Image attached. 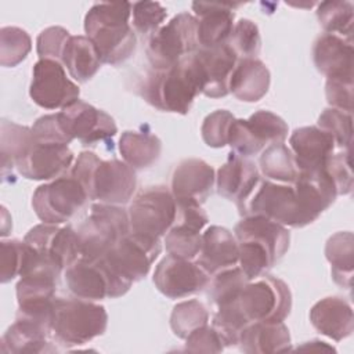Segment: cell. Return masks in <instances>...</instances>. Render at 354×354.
<instances>
[{"label": "cell", "instance_id": "46", "mask_svg": "<svg viewBox=\"0 0 354 354\" xmlns=\"http://www.w3.org/2000/svg\"><path fill=\"white\" fill-rule=\"evenodd\" d=\"M325 171L335 184L337 195H347L353 191V171H351V155L350 149L344 152L332 153L326 163Z\"/></svg>", "mask_w": 354, "mask_h": 354}, {"label": "cell", "instance_id": "16", "mask_svg": "<svg viewBox=\"0 0 354 354\" xmlns=\"http://www.w3.org/2000/svg\"><path fill=\"white\" fill-rule=\"evenodd\" d=\"M209 277L196 261L167 254L155 268L153 283L166 297L181 299L203 290Z\"/></svg>", "mask_w": 354, "mask_h": 354}, {"label": "cell", "instance_id": "8", "mask_svg": "<svg viewBox=\"0 0 354 354\" xmlns=\"http://www.w3.org/2000/svg\"><path fill=\"white\" fill-rule=\"evenodd\" d=\"M198 18L189 12L174 15L151 35L147 55L153 71H165L198 50Z\"/></svg>", "mask_w": 354, "mask_h": 354}, {"label": "cell", "instance_id": "19", "mask_svg": "<svg viewBox=\"0 0 354 354\" xmlns=\"http://www.w3.org/2000/svg\"><path fill=\"white\" fill-rule=\"evenodd\" d=\"M24 242L54 260L62 270L80 259L77 234L71 225L58 227L47 223L35 225L28 231Z\"/></svg>", "mask_w": 354, "mask_h": 354}, {"label": "cell", "instance_id": "29", "mask_svg": "<svg viewBox=\"0 0 354 354\" xmlns=\"http://www.w3.org/2000/svg\"><path fill=\"white\" fill-rule=\"evenodd\" d=\"M241 351L248 354L286 353L290 347V333L283 322H252L238 343Z\"/></svg>", "mask_w": 354, "mask_h": 354}, {"label": "cell", "instance_id": "9", "mask_svg": "<svg viewBox=\"0 0 354 354\" xmlns=\"http://www.w3.org/2000/svg\"><path fill=\"white\" fill-rule=\"evenodd\" d=\"M235 303L249 324L283 322L292 308V293L282 279L266 274L249 281Z\"/></svg>", "mask_w": 354, "mask_h": 354}, {"label": "cell", "instance_id": "34", "mask_svg": "<svg viewBox=\"0 0 354 354\" xmlns=\"http://www.w3.org/2000/svg\"><path fill=\"white\" fill-rule=\"evenodd\" d=\"M325 256L332 267L333 281L346 289L351 288L354 271V238L350 231L333 234L325 245Z\"/></svg>", "mask_w": 354, "mask_h": 354}, {"label": "cell", "instance_id": "15", "mask_svg": "<svg viewBox=\"0 0 354 354\" xmlns=\"http://www.w3.org/2000/svg\"><path fill=\"white\" fill-rule=\"evenodd\" d=\"M79 86L72 82L64 65L54 59H39L32 72L29 95L44 109H64L79 100Z\"/></svg>", "mask_w": 354, "mask_h": 354}, {"label": "cell", "instance_id": "21", "mask_svg": "<svg viewBox=\"0 0 354 354\" xmlns=\"http://www.w3.org/2000/svg\"><path fill=\"white\" fill-rule=\"evenodd\" d=\"M68 145L35 142L29 152L17 162L15 169L28 180H55L64 177L73 162Z\"/></svg>", "mask_w": 354, "mask_h": 354}, {"label": "cell", "instance_id": "30", "mask_svg": "<svg viewBox=\"0 0 354 354\" xmlns=\"http://www.w3.org/2000/svg\"><path fill=\"white\" fill-rule=\"evenodd\" d=\"M270 71L257 58L239 59L230 82V93L245 102L261 100L270 88Z\"/></svg>", "mask_w": 354, "mask_h": 354}, {"label": "cell", "instance_id": "20", "mask_svg": "<svg viewBox=\"0 0 354 354\" xmlns=\"http://www.w3.org/2000/svg\"><path fill=\"white\" fill-rule=\"evenodd\" d=\"M216 184L217 192L223 198L235 202L239 212H242L260 184L259 169L250 159L231 152L227 162L217 171Z\"/></svg>", "mask_w": 354, "mask_h": 354}, {"label": "cell", "instance_id": "1", "mask_svg": "<svg viewBox=\"0 0 354 354\" xmlns=\"http://www.w3.org/2000/svg\"><path fill=\"white\" fill-rule=\"evenodd\" d=\"M337 192L325 169L299 173L293 184L261 183L241 214H257L283 227L301 228L314 223L336 199Z\"/></svg>", "mask_w": 354, "mask_h": 354}, {"label": "cell", "instance_id": "18", "mask_svg": "<svg viewBox=\"0 0 354 354\" xmlns=\"http://www.w3.org/2000/svg\"><path fill=\"white\" fill-rule=\"evenodd\" d=\"M58 115L66 134L84 145L109 140L118 133L111 115L80 100L64 108Z\"/></svg>", "mask_w": 354, "mask_h": 354}, {"label": "cell", "instance_id": "28", "mask_svg": "<svg viewBox=\"0 0 354 354\" xmlns=\"http://www.w3.org/2000/svg\"><path fill=\"white\" fill-rule=\"evenodd\" d=\"M311 325L322 335L340 342L354 329L353 308L342 297L330 296L317 301L310 310Z\"/></svg>", "mask_w": 354, "mask_h": 354}, {"label": "cell", "instance_id": "25", "mask_svg": "<svg viewBox=\"0 0 354 354\" xmlns=\"http://www.w3.org/2000/svg\"><path fill=\"white\" fill-rule=\"evenodd\" d=\"M241 3H192L198 19L199 48H213L225 44L234 28V10Z\"/></svg>", "mask_w": 354, "mask_h": 354}, {"label": "cell", "instance_id": "11", "mask_svg": "<svg viewBox=\"0 0 354 354\" xmlns=\"http://www.w3.org/2000/svg\"><path fill=\"white\" fill-rule=\"evenodd\" d=\"M65 281L79 299L97 301L126 295L133 282L116 274L102 259H79L65 270Z\"/></svg>", "mask_w": 354, "mask_h": 354}, {"label": "cell", "instance_id": "45", "mask_svg": "<svg viewBox=\"0 0 354 354\" xmlns=\"http://www.w3.org/2000/svg\"><path fill=\"white\" fill-rule=\"evenodd\" d=\"M134 29L141 35L155 33L163 24L167 11L158 1H137L131 7Z\"/></svg>", "mask_w": 354, "mask_h": 354}, {"label": "cell", "instance_id": "35", "mask_svg": "<svg viewBox=\"0 0 354 354\" xmlns=\"http://www.w3.org/2000/svg\"><path fill=\"white\" fill-rule=\"evenodd\" d=\"M36 142L32 127L21 126L14 122L1 120L0 126V155H1V173L12 170L17 162L22 159Z\"/></svg>", "mask_w": 354, "mask_h": 354}, {"label": "cell", "instance_id": "48", "mask_svg": "<svg viewBox=\"0 0 354 354\" xmlns=\"http://www.w3.org/2000/svg\"><path fill=\"white\" fill-rule=\"evenodd\" d=\"M32 133L35 140L40 144L68 145L72 141V138L64 130L58 113L39 118L32 126Z\"/></svg>", "mask_w": 354, "mask_h": 354}, {"label": "cell", "instance_id": "17", "mask_svg": "<svg viewBox=\"0 0 354 354\" xmlns=\"http://www.w3.org/2000/svg\"><path fill=\"white\" fill-rule=\"evenodd\" d=\"M176 218L165 235L169 254L185 260L196 259L202 245V230L209 221L207 214L196 202H176Z\"/></svg>", "mask_w": 354, "mask_h": 354}, {"label": "cell", "instance_id": "10", "mask_svg": "<svg viewBox=\"0 0 354 354\" xmlns=\"http://www.w3.org/2000/svg\"><path fill=\"white\" fill-rule=\"evenodd\" d=\"M176 212L177 203L167 187H147L136 195L129 206L130 232L160 239L173 225Z\"/></svg>", "mask_w": 354, "mask_h": 354}, {"label": "cell", "instance_id": "23", "mask_svg": "<svg viewBox=\"0 0 354 354\" xmlns=\"http://www.w3.org/2000/svg\"><path fill=\"white\" fill-rule=\"evenodd\" d=\"M195 58L203 77L202 94L210 98L225 97L230 93L231 76L239 61L232 48L227 43L213 48H198Z\"/></svg>", "mask_w": 354, "mask_h": 354}, {"label": "cell", "instance_id": "32", "mask_svg": "<svg viewBox=\"0 0 354 354\" xmlns=\"http://www.w3.org/2000/svg\"><path fill=\"white\" fill-rule=\"evenodd\" d=\"M61 64L66 66L71 77L79 83H86L94 77L102 65L95 46L87 36H71Z\"/></svg>", "mask_w": 354, "mask_h": 354}, {"label": "cell", "instance_id": "4", "mask_svg": "<svg viewBox=\"0 0 354 354\" xmlns=\"http://www.w3.org/2000/svg\"><path fill=\"white\" fill-rule=\"evenodd\" d=\"M133 4L129 1L97 3L84 17V32L102 64L116 66L136 50V33L130 26Z\"/></svg>", "mask_w": 354, "mask_h": 354}, {"label": "cell", "instance_id": "41", "mask_svg": "<svg viewBox=\"0 0 354 354\" xmlns=\"http://www.w3.org/2000/svg\"><path fill=\"white\" fill-rule=\"evenodd\" d=\"M209 286V297L216 307L224 306L235 300L242 288L249 282V278L241 267H232L213 275Z\"/></svg>", "mask_w": 354, "mask_h": 354}, {"label": "cell", "instance_id": "49", "mask_svg": "<svg viewBox=\"0 0 354 354\" xmlns=\"http://www.w3.org/2000/svg\"><path fill=\"white\" fill-rule=\"evenodd\" d=\"M24 259V241L10 239L0 242V281L10 282L21 274Z\"/></svg>", "mask_w": 354, "mask_h": 354}, {"label": "cell", "instance_id": "27", "mask_svg": "<svg viewBox=\"0 0 354 354\" xmlns=\"http://www.w3.org/2000/svg\"><path fill=\"white\" fill-rule=\"evenodd\" d=\"M196 263L209 274L216 275L238 264V241L235 235L220 225H212L202 234Z\"/></svg>", "mask_w": 354, "mask_h": 354}, {"label": "cell", "instance_id": "52", "mask_svg": "<svg viewBox=\"0 0 354 354\" xmlns=\"http://www.w3.org/2000/svg\"><path fill=\"white\" fill-rule=\"evenodd\" d=\"M300 350H326V351H335V348L326 346L324 342H319V340H314L313 343L311 342H307L306 344H303L301 347H299Z\"/></svg>", "mask_w": 354, "mask_h": 354}, {"label": "cell", "instance_id": "37", "mask_svg": "<svg viewBox=\"0 0 354 354\" xmlns=\"http://www.w3.org/2000/svg\"><path fill=\"white\" fill-rule=\"evenodd\" d=\"M317 17L325 33L351 40L354 12L350 1H322L318 4Z\"/></svg>", "mask_w": 354, "mask_h": 354}, {"label": "cell", "instance_id": "13", "mask_svg": "<svg viewBox=\"0 0 354 354\" xmlns=\"http://www.w3.org/2000/svg\"><path fill=\"white\" fill-rule=\"evenodd\" d=\"M288 136V124L270 111H257L249 119H234L228 145L232 152L248 158L272 144H282Z\"/></svg>", "mask_w": 354, "mask_h": 354}, {"label": "cell", "instance_id": "47", "mask_svg": "<svg viewBox=\"0 0 354 354\" xmlns=\"http://www.w3.org/2000/svg\"><path fill=\"white\" fill-rule=\"evenodd\" d=\"M69 39V32L62 26H50L41 30L36 40V50L40 59H54L61 62Z\"/></svg>", "mask_w": 354, "mask_h": 354}, {"label": "cell", "instance_id": "51", "mask_svg": "<svg viewBox=\"0 0 354 354\" xmlns=\"http://www.w3.org/2000/svg\"><path fill=\"white\" fill-rule=\"evenodd\" d=\"M325 94L332 108L351 113L353 111V82L326 79Z\"/></svg>", "mask_w": 354, "mask_h": 354}, {"label": "cell", "instance_id": "12", "mask_svg": "<svg viewBox=\"0 0 354 354\" xmlns=\"http://www.w3.org/2000/svg\"><path fill=\"white\" fill-rule=\"evenodd\" d=\"M87 199L80 183L72 176H64L39 185L33 192L32 206L43 223L62 224L79 213Z\"/></svg>", "mask_w": 354, "mask_h": 354}, {"label": "cell", "instance_id": "3", "mask_svg": "<svg viewBox=\"0 0 354 354\" xmlns=\"http://www.w3.org/2000/svg\"><path fill=\"white\" fill-rule=\"evenodd\" d=\"M203 90L195 53L165 71H149L138 86L140 95L159 111L185 115Z\"/></svg>", "mask_w": 354, "mask_h": 354}, {"label": "cell", "instance_id": "26", "mask_svg": "<svg viewBox=\"0 0 354 354\" xmlns=\"http://www.w3.org/2000/svg\"><path fill=\"white\" fill-rule=\"evenodd\" d=\"M353 40L332 33H322L314 43V65L328 79L353 82Z\"/></svg>", "mask_w": 354, "mask_h": 354}, {"label": "cell", "instance_id": "14", "mask_svg": "<svg viewBox=\"0 0 354 354\" xmlns=\"http://www.w3.org/2000/svg\"><path fill=\"white\" fill-rule=\"evenodd\" d=\"M160 250L162 245L158 238L129 232L102 257V260L124 279L138 282L147 277Z\"/></svg>", "mask_w": 354, "mask_h": 354}, {"label": "cell", "instance_id": "22", "mask_svg": "<svg viewBox=\"0 0 354 354\" xmlns=\"http://www.w3.org/2000/svg\"><path fill=\"white\" fill-rule=\"evenodd\" d=\"M289 144L299 173L322 170L336 147L332 136L318 126L296 129L290 134Z\"/></svg>", "mask_w": 354, "mask_h": 354}, {"label": "cell", "instance_id": "42", "mask_svg": "<svg viewBox=\"0 0 354 354\" xmlns=\"http://www.w3.org/2000/svg\"><path fill=\"white\" fill-rule=\"evenodd\" d=\"M227 44L232 48L238 59L256 58L261 48L259 28L250 19H239L231 32Z\"/></svg>", "mask_w": 354, "mask_h": 354}, {"label": "cell", "instance_id": "31", "mask_svg": "<svg viewBox=\"0 0 354 354\" xmlns=\"http://www.w3.org/2000/svg\"><path fill=\"white\" fill-rule=\"evenodd\" d=\"M51 332L46 328L25 319H15L7 329L0 342V350L4 354L19 353H53L55 347L51 346L48 337Z\"/></svg>", "mask_w": 354, "mask_h": 354}, {"label": "cell", "instance_id": "43", "mask_svg": "<svg viewBox=\"0 0 354 354\" xmlns=\"http://www.w3.org/2000/svg\"><path fill=\"white\" fill-rule=\"evenodd\" d=\"M318 127L332 136L336 147L350 149L353 140L351 113L332 106L326 108L318 118Z\"/></svg>", "mask_w": 354, "mask_h": 354}, {"label": "cell", "instance_id": "33", "mask_svg": "<svg viewBox=\"0 0 354 354\" xmlns=\"http://www.w3.org/2000/svg\"><path fill=\"white\" fill-rule=\"evenodd\" d=\"M119 152L133 169H147L159 159L162 142L152 133L127 130L119 140Z\"/></svg>", "mask_w": 354, "mask_h": 354}, {"label": "cell", "instance_id": "6", "mask_svg": "<svg viewBox=\"0 0 354 354\" xmlns=\"http://www.w3.org/2000/svg\"><path fill=\"white\" fill-rule=\"evenodd\" d=\"M108 314L104 306L84 299L55 297L51 336L66 347L82 346L104 335Z\"/></svg>", "mask_w": 354, "mask_h": 354}, {"label": "cell", "instance_id": "2", "mask_svg": "<svg viewBox=\"0 0 354 354\" xmlns=\"http://www.w3.org/2000/svg\"><path fill=\"white\" fill-rule=\"evenodd\" d=\"M238 241V263L249 281L267 274L288 252L290 235L286 227L257 214L245 216L234 228Z\"/></svg>", "mask_w": 354, "mask_h": 354}, {"label": "cell", "instance_id": "39", "mask_svg": "<svg viewBox=\"0 0 354 354\" xmlns=\"http://www.w3.org/2000/svg\"><path fill=\"white\" fill-rule=\"evenodd\" d=\"M248 325L249 322L238 308L235 300L217 307V313L212 322V326L218 333L224 347L238 346L239 337Z\"/></svg>", "mask_w": 354, "mask_h": 354}, {"label": "cell", "instance_id": "24", "mask_svg": "<svg viewBox=\"0 0 354 354\" xmlns=\"http://www.w3.org/2000/svg\"><path fill=\"white\" fill-rule=\"evenodd\" d=\"M214 181V170L209 163L189 158L176 166L170 191L176 202H196L202 205L212 194Z\"/></svg>", "mask_w": 354, "mask_h": 354}, {"label": "cell", "instance_id": "40", "mask_svg": "<svg viewBox=\"0 0 354 354\" xmlns=\"http://www.w3.org/2000/svg\"><path fill=\"white\" fill-rule=\"evenodd\" d=\"M32 48L26 30L17 26H4L0 30V64L12 68L21 64Z\"/></svg>", "mask_w": 354, "mask_h": 354}, {"label": "cell", "instance_id": "38", "mask_svg": "<svg viewBox=\"0 0 354 354\" xmlns=\"http://www.w3.org/2000/svg\"><path fill=\"white\" fill-rule=\"evenodd\" d=\"M209 313L199 300H185L174 306L170 315V328L180 339H187L194 330L207 325Z\"/></svg>", "mask_w": 354, "mask_h": 354}, {"label": "cell", "instance_id": "5", "mask_svg": "<svg viewBox=\"0 0 354 354\" xmlns=\"http://www.w3.org/2000/svg\"><path fill=\"white\" fill-rule=\"evenodd\" d=\"M71 176L80 183L88 199L106 205L127 203L137 187L131 166L118 159L102 160L94 152H80Z\"/></svg>", "mask_w": 354, "mask_h": 354}, {"label": "cell", "instance_id": "44", "mask_svg": "<svg viewBox=\"0 0 354 354\" xmlns=\"http://www.w3.org/2000/svg\"><path fill=\"white\" fill-rule=\"evenodd\" d=\"M234 115L230 111L218 109L209 113L201 127L202 138L212 148H221L228 144L230 127L234 122Z\"/></svg>", "mask_w": 354, "mask_h": 354}, {"label": "cell", "instance_id": "50", "mask_svg": "<svg viewBox=\"0 0 354 354\" xmlns=\"http://www.w3.org/2000/svg\"><path fill=\"white\" fill-rule=\"evenodd\" d=\"M185 350L191 353H220L224 344L213 326H202L185 339Z\"/></svg>", "mask_w": 354, "mask_h": 354}, {"label": "cell", "instance_id": "7", "mask_svg": "<svg viewBox=\"0 0 354 354\" xmlns=\"http://www.w3.org/2000/svg\"><path fill=\"white\" fill-rule=\"evenodd\" d=\"M130 232L127 212L116 205L95 203L90 216L76 230L82 259H102Z\"/></svg>", "mask_w": 354, "mask_h": 354}, {"label": "cell", "instance_id": "36", "mask_svg": "<svg viewBox=\"0 0 354 354\" xmlns=\"http://www.w3.org/2000/svg\"><path fill=\"white\" fill-rule=\"evenodd\" d=\"M260 170L270 181L282 184H293L299 176L293 153L283 142L268 145L263 151Z\"/></svg>", "mask_w": 354, "mask_h": 354}]
</instances>
